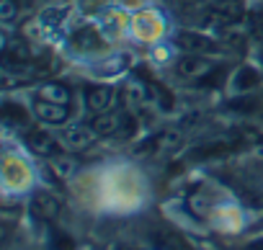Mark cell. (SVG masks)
Instances as JSON below:
<instances>
[{"label":"cell","instance_id":"cell-1","mask_svg":"<svg viewBox=\"0 0 263 250\" xmlns=\"http://www.w3.org/2000/svg\"><path fill=\"white\" fill-rule=\"evenodd\" d=\"M176 70H178L181 78H186L191 83H199V85H212L222 75L219 65H214V62H209L206 57H199V54H189V57L178 60Z\"/></svg>","mask_w":263,"mask_h":250},{"label":"cell","instance_id":"cell-2","mask_svg":"<svg viewBox=\"0 0 263 250\" xmlns=\"http://www.w3.org/2000/svg\"><path fill=\"white\" fill-rule=\"evenodd\" d=\"M34 113L44 124H65L70 116V103H57V101H47V98L34 95Z\"/></svg>","mask_w":263,"mask_h":250},{"label":"cell","instance_id":"cell-3","mask_svg":"<svg viewBox=\"0 0 263 250\" xmlns=\"http://www.w3.org/2000/svg\"><path fill=\"white\" fill-rule=\"evenodd\" d=\"M124 124H129V116L121 113V111H103L93 119L90 129L96 134H103V137H111V134H121L124 132Z\"/></svg>","mask_w":263,"mask_h":250},{"label":"cell","instance_id":"cell-4","mask_svg":"<svg viewBox=\"0 0 263 250\" xmlns=\"http://www.w3.org/2000/svg\"><path fill=\"white\" fill-rule=\"evenodd\" d=\"M72 47L78 49V52H101L103 47H106V42H103V36L98 34V29H93V26H83V29H78L75 34H72Z\"/></svg>","mask_w":263,"mask_h":250},{"label":"cell","instance_id":"cell-5","mask_svg":"<svg viewBox=\"0 0 263 250\" xmlns=\"http://www.w3.org/2000/svg\"><path fill=\"white\" fill-rule=\"evenodd\" d=\"M31 214L39 222H54L57 214H60V201L49 194H36L31 199Z\"/></svg>","mask_w":263,"mask_h":250},{"label":"cell","instance_id":"cell-6","mask_svg":"<svg viewBox=\"0 0 263 250\" xmlns=\"http://www.w3.org/2000/svg\"><path fill=\"white\" fill-rule=\"evenodd\" d=\"M114 98H116V93H114V88H108V85H93V88L88 90V95H85L88 108L96 111V113L111 111V108H114Z\"/></svg>","mask_w":263,"mask_h":250},{"label":"cell","instance_id":"cell-7","mask_svg":"<svg viewBox=\"0 0 263 250\" xmlns=\"http://www.w3.org/2000/svg\"><path fill=\"white\" fill-rule=\"evenodd\" d=\"M153 247L155 250H194L191 242L183 235L173 232V229H158V232H153Z\"/></svg>","mask_w":263,"mask_h":250},{"label":"cell","instance_id":"cell-8","mask_svg":"<svg viewBox=\"0 0 263 250\" xmlns=\"http://www.w3.org/2000/svg\"><path fill=\"white\" fill-rule=\"evenodd\" d=\"M26 145H29V150H31V152L44 155V158L57 152V145H54V140H52L47 132H31V134L26 137Z\"/></svg>","mask_w":263,"mask_h":250},{"label":"cell","instance_id":"cell-9","mask_svg":"<svg viewBox=\"0 0 263 250\" xmlns=\"http://www.w3.org/2000/svg\"><path fill=\"white\" fill-rule=\"evenodd\" d=\"M36 98H47V101H57V103H70V88L62 83H47L36 90Z\"/></svg>","mask_w":263,"mask_h":250},{"label":"cell","instance_id":"cell-10","mask_svg":"<svg viewBox=\"0 0 263 250\" xmlns=\"http://www.w3.org/2000/svg\"><path fill=\"white\" fill-rule=\"evenodd\" d=\"M178 44H181L183 49H189V52H206V49L214 47L209 39H204V36H194V34H181V36H178Z\"/></svg>","mask_w":263,"mask_h":250},{"label":"cell","instance_id":"cell-11","mask_svg":"<svg viewBox=\"0 0 263 250\" xmlns=\"http://www.w3.org/2000/svg\"><path fill=\"white\" fill-rule=\"evenodd\" d=\"M258 83H260V75H258L253 67H240V72L235 75V88H237V90L255 88Z\"/></svg>","mask_w":263,"mask_h":250},{"label":"cell","instance_id":"cell-12","mask_svg":"<svg viewBox=\"0 0 263 250\" xmlns=\"http://www.w3.org/2000/svg\"><path fill=\"white\" fill-rule=\"evenodd\" d=\"M3 121L8 124V127H18V124L26 121V111L21 106H16L13 101H6V106H3Z\"/></svg>","mask_w":263,"mask_h":250},{"label":"cell","instance_id":"cell-13","mask_svg":"<svg viewBox=\"0 0 263 250\" xmlns=\"http://www.w3.org/2000/svg\"><path fill=\"white\" fill-rule=\"evenodd\" d=\"M49 247H52V250H75L78 245H75V240H72L67 232L54 229V232H52V240H49Z\"/></svg>","mask_w":263,"mask_h":250},{"label":"cell","instance_id":"cell-14","mask_svg":"<svg viewBox=\"0 0 263 250\" xmlns=\"http://www.w3.org/2000/svg\"><path fill=\"white\" fill-rule=\"evenodd\" d=\"M65 140H67V145H72V147H85V145L90 142V132H85L83 127H75V129H67Z\"/></svg>","mask_w":263,"mask_h":250},{"label":"cell","instance_id":"cell-15","mask_svg":"<svg viewBox=\"0 0 263 250\" xmlns=\"http://www.w3.org/2000/svg\"><path fill=\"white\" fill-rule=\"evenodd\" d=\"M0 16H3V21H13V16H16L13 0H0Z\"/></svg>","mask_w":263,"mask_h":250},{"label":"cell","instance_id":"cell-16","mask_svg":"<svg viewBox=\"0 0 263 250\" xmlns=\"http://www.w3.org/2000/svg\"><path fill=\"white\" fill-rule=\"evenodd\" d=\"M245 250H263V237L260 240H253V242H248V247Z\"/></svg>","mask_w":263,"mask_h":250},{"label":"cell","instance_id":"cell-17","mask_svg":"<svg viewBox=\"0 0 263 250\" xmlns=\"http://www.w3.org/2000/svg\"><path fill=\"white\" fill-rule=\"evenodd\" d=\"M189 3H206V6H214V3H219V0H189Z\"/></svg>","mask_w":263,"mask_h":250}]
</instances>
